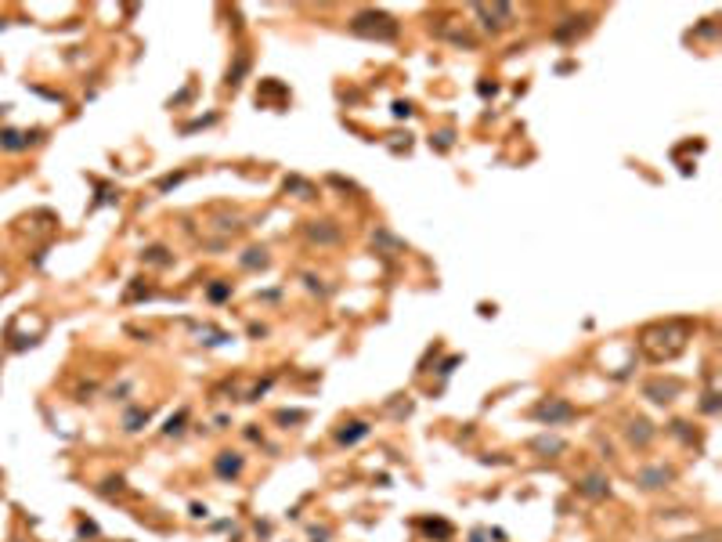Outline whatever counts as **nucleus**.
Listing matches in <instances>:
<instances>
[{"mask_svg":"<svg viewBox=\"0 0 722 542\" xmlns=\"http://www.w3.org/2000/svg\"><path fill=\"white\" fill-rule=\"evenodd\" d=\"M354 33H368V37H383V40H390L397 33V26L394 19H387V15H376V11H365L354 19Z\"/></svg>","mask_w":722,"mask_h":542,"instance_id":"nucleus-1","label":"nucleus"},{"mask_svg":"<svg viewBox=\"0 0 722 542\" xmlns=\"http://www.w3.org/2000/svg\"><path fill=\"white\" fill-rule=\"evenodd\" d=\"M571 416H574V409L567 402H545V405H538V420H545V423L571 420Z\"/></svg>","mask_w":722,"mask_h":542,"instance_id":"nucleus-2","label":"nucleus"},{"mask_svg":"<svg viewBox=\"0 0 722 542\" xmlns=\"http://www.w3.org/2000/svg\"><path fill=\"white\" fill-rule=\"evenodd\" d=\"M578 492H585V496L600 499V496H607V492H611V488H607V481H603V477H585V481L578 485Z\"/></svg>","mask_w":722,"mask_h":542,"instance_id":"nucleus-3","label":"nucleus"},{"mask_svg":"<svg viewBox=\"0 0 722 542\" xmlns=\"http://www.w3.org/2000/svg\"><path fill=\"white\" fill-rule=\"evenodd\" d=\"M238 470H243V459H238L235 452H224V456L217 459V474L228 477V474H238Z\"/></svg>","mask_w":722,"mask_h":542,"instance_id":"nucleus-4","label":"nucleus"},{"mask_svg":"<svg viewBox=\"0 0 722 542\" xmlns=\"http://www.w3.org/2000/svg\"><path fill=\"white\" fill-rule=\"evenodd\" d=\"M365 434H368V423H350V430H340V434H336V441L354 445V441H361Z\"/></svg>","mask_w":722,"mask_h":542,"instance_id":"nucleus-5","label":"nucleus"},{"mask_svg":"<svg viewBox=\"0 0 722 542\" xmlns=\"http://www.w3.org/2000/svg\"><path fill=\"white\" fill-rule=\"evenodd\" d=\"M639 481H643V488H661L668 481V470H643V474H639Z\"/></svg>","mask_w":722,"mask_h":542,"instance_id":"nucleus-6","label":"nucleus"},{"mask_svg":"<svg viewBox=\"0 0 722 542\" xmlns=\"http://www.w3.org/2000/svg\"><path fill=\"white\" fill-rule=\"evenodd\" d=\"M629 438H632V441H639V445H647V441H650V430H647V423H643V420H639V423H632Z\"/></svg>","mask_w":722,"mask_h":542,"instance_id":"nucleus-7","label":"nucleus"},{"mask_svg":"<svg viewBox=\"0 0 722 542\" xmlns=\"http://www.w3.org/2000/svg\"><path fill=\"white\" fill-rule=\"evenodd\" d=\"M210 297H213V300H224V297H228V286H213Z\"/></svg>","mask_w":722,"mask_h":542,"instance_id":"nucleus-8","label":"nucleus"}]
</instances>
